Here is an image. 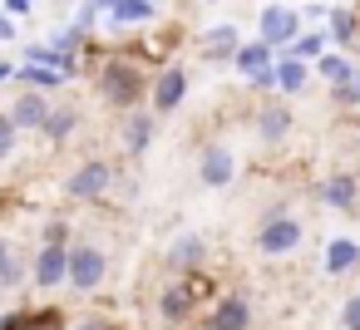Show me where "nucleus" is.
Returning a JSON list of instances; mask_svg holds the SVG:
<instances>
[{"instance_id":"obj_24","label":"nucleus","mask_w":360,"mask_h":330,"mask_svg":"<svg viewBox=\"0 0 360 330\" xmlns=\"http://www.w3.org/2000/svg\"><path fill=\"white\" fill-rule=\"evenodd\" d=\"M350 70H355V65H350V60H345V55H326V50H321V55H316V74H321V79H326V84H340V79H345V74H350Z\"/></svg>"},{"instance_id":"obj_6","label":"nucleus","mask_w":360,"mask_h":330,"mask_svg":"<svg viewBox=\"0 0 360 330\" xmlns=\"http://www.w3.org/2000/svg\"><path fill=\"white\" fill-rule=\"evenodd\" d=\"M207 286H202V276H183V281H168L163 286V296H158V310H163V320L168 325H178V320H188V310L198 305V296H202Z\"/></svg>"},{"instance_id":"obj_23","label":"nucleus","mask_w":360,"mask_h":330,"mask_svg":"<svg viewBox=\"0 0 360 330\" xmlns=\"http://www.w3.org/2000/svg\"><path fill=\"white\" fill-rule=\"evenodd\" d=\"M15 79H20V84H30V89H60V84H65V74H60V70H50V65H30V60L15 70Z\"/></svg>"},{"instance_id":"obj_21","label":"nucleus","mask_w":360,"mask_h":330,"mask_svg":"<svg viewBox=\"0 0 360 330\" xmlns=\"http://www.w3.org/2000/svg\"><path fill=\"white\" fill-rule=\"evenodd\" d=\"M75 128H79V109H50L45 124H40V133H45L50 143H65Z\"/></svg>"},{"instance_id":"obj_34","label":"nucleus","mask_w":360,"mask_h":330,"mask_svg":"<svg viewBox=\"0 0 360 330\" xmlns=\"http://www.w3.org/2000/svg\"><path fill=\"white\" fill-rule=\"evenodd\" d=\"M6 79H15V65H11V60H0V84H6Z\"/></svg>"},{"instance_id":"obj_2","label":"nucleus","mask_w":360,"mask_h":330,"mask_svg":"<svg viewBox=\"0 0 360 330\" xmlns=\"http://www.w3.org/2000/svg\"><path fill=\"white\" fill-rule=\"evenodd\" d=\"M104 276H109V256H104L99 242H75V246L65 251V281H70L75 291H99Z\"/></svg>"},{"instance_id":"obj_39","label":"nucleus","mask_w":360,"mask_h":330,"mask_svg":"<svg viewBox=\"0 0 360 330\" xmlns=\"http://www.w3.org/2000/svg\"><path fill=\"white\" fill-rule=\"evenodd\" d=\"M355 148H360V138H355Z\"/></svg>"},{"instance_id":"obj_38","label":"nucleus","mask_w":360,"mask_h":330,"mask_svg":"<svg viewBox=\"0 0 360 330\" xmlns=\"http://www.w3.org/2000/svg\"><path fill=\"white\" fill-rule=\"evenodd\" d=\"M153 6H163V0H153Z\"/></svg>"},{"instance_id":"obj_30","label":"nucleus","mask_w":360,"mask_h":330,"mask_svg":"<svg viewBox=\"0 0 360 330\" xmlns=\"http://www.w3.org/2000/svg\"><path fill=\"white\" fill-rule=\"evenodd\" d=\"M40 6V0H0V11H6V15H30Z\"/></svg>"},{"instance_id":"obj_15","label":"nucleus","mask_w":360,"mask_h":330,"mask_svg":"<svg viewBox=\"0 0 360 330\" xmlns=\"http://www.w3.org/2000/svg\"><path fill=\"white\" fill-rule=\"evenodd\" d=\"M153 133H158V119H153V114H129V124H124V148H129L134 158H143L148 143H153Z\"/></svg>"},{"instance_id":"obj_8","label":"nucleus","mask_w":360,"mask_h":330,"mask_svg":"<svg viewBox=\"0 0 360 330\" xmlns=\"http://www.w3.org/2000/svg\"><path fill=\"white\" fill-rule=\"evenodd\" d=\"M198 178H202V187H227L237 178V158L222 143H207L202 148V163H198Z\"/></svg>"},{"instance_id":"obj_18","label":"nucleus","mask_w":360,"mask_h":330,"mask_svg":"<svg viewBox=\"0 0 360 330\" xmlns=\"http://www.w3.org/2000/svg\"><path fill=\"white\" fill-rule=\"evenodd\" d=\"M350 266H360V246H355L350 237H330V242H326V271H330V276H345Z\"/></svg>"},{"instance_id":"obj_32","label":"nucleus","mask_w":360,"mask_h":330,"mask_svg":"<svg viewBox=\"0 0 360 330\" xmlns=\"http://www.w3.org/2000/svg\"><path fill=\"white\" fill-rule=\"evenodd\" d=\"M0 40L15 45V15H6V11H0Z\"/></svg>"},{"instance_id":"obj_29","label":"nucleus","mask_w":360,"mask_h":330,"mask_svg":"<svg viewBox=\"0 0 360 330\" xmlns=\"http://www.w3.org/2000/svg\"><path fill=\"white\" fill-rule=\"evenodd\" d=\"M20 276H25V266L15 261V251H11V261L0 266V286H20Z\"/></svg>"},{"instance_id":"obj_5","label":"nucleus","mask_w":360,"mask_h":330,"mask_svg":"<svg viewBox=\"0 0 360 330\" xmlns=\"http://www.w3.org/2000/svg\"><path fill=\"white\" fill-rule=\"evenodd\" d=\"M257 30H262V45H271V55H281V50L301 35V15L286 11V6H266L262 20H257Z\"/></svg>"},{"instance_id":"obj_11","label":"nucleus","mask_w":360,"mask_h":330,"mask_svg":"<svg viewBox=\"0 0 360 330\" xmlns=\"http://www.w3.org/2000/svg\"><path fill=\"white\" fill-rule=\"evenodd\" d=\"M45 114H50V99H45L40 89H25V94L11 104V114H6V119H11L15 128H40V124H45Z\"/></svg>"},{"instance_id":"obj_37","label":"nucleus","mask_w":360,"mask_h":330,"mask_svg":"<svg viewBox=\"0 0 360 330\" xmlns=\"http://www.w3.org/2000/svg\"><path fill=\"white\" fill-rule=\"evenodd\" d=\"M202 330H222V325H217V320H207V325H202Z\"/></svg>"},{"instance_id":"obj_17","label":"nucleus","mask_w":360,"mask_h":330,"mask_svg":"<svg viewBox=\"0 0 360 330\" xmlns=\"http://www.w3.org/2000/svg\"><path fill=\"white\" fill-rule=\"evenodd\" d=\"M202 256H207V242L202 237H178L168 246V271H193Z\"/></svg>"},{"instance_id":"obj_7","label":"nucleus","mask_w":360,"mask_h":330,"mask_svg":"<svg viewBox=\"0 0 360 330\" xmlns=\"http://www.w3.org/2000/svg\"><path fill=\"white\" fill-rule=\"evenodd\" d=\"M65 251H70V242H45L40 251H35V266H30V281L35 286H65Z\"/></svg>"},{"instance_id":"obj_13","label":"nucleus","mask_w":360,"mask_h":330,"mask_svg":"<svg viewBox=\"0 0 360 330\" xmlns=\"http://www.w3.org/2000/svg\"><path fill=\"white\" fill-rule=\"evenodd\" d=\"M237 45H242L237 25H212V30L202 35V60H207V65H227Z\"/></svg>"},{"instance_id":"obj_36","label":"nucleus","mask_w":360,"mask_h":330,"mask_svg":"<svg viewBox=\"0 0 360 330\" xmlns=\"http://www.w3.org/2000/svg\"><path fill=\"white\" fill-rule=\"evenodd\" d=\"M0 330H15V315H0Z\"/></svg>"},{"instance_id":"obj_12","label":"nucleus","mask_w":360,"mask_h":330,"mask_svg":"<svg viewBox=\"0 0 360 330\" xmlns=\"http://www.w3.org/2000/svg\"><path fill=\"white\" fill-rule=\"evenodd\" d=\"M291 109L286 104H262V114H257V138L262 143H286V133H291Z\"/></svg>"},{"instance_id":"obj_16","label":"nucleus","mask_w":360,"mask_h":330,"mask_svg":"<svg viewBox=\"0 0 360 330\" xmlns=\"http://www.w3.org/2000/svg\"><path fill=\"white\" fill-rule=\"evenodd\" d=\"M207 320H217L222 330H247V325H252V301H247V296H222Z\"/></svg>"},{"instance_id":"obj_20","label":"nucleus","mask_w":360,"mask_h":330,"mask_svg":"<svg viewBox=\"0 0 360 330\" xmlns=\"http://www.w3.org/2000/svg\"><path fill=\"white\" fill-rule=\"evenodd\" d=\"M227 65H237V74H257V70H266V65H271V45H262V40H252V45H237Z\"/></svg>"},{"instance_id":"obj_19","label":"nucleus","mask_w":360,"mask_h":330,"mask_svg":"<svg viewBox=\"0 0 360 330\" xmlns=\"http://www.w3.org/2000/svg\"><path fill=\"white\" fill-rule=\"evenodd\" d=\"M153 15H158L153 0H114V6H109V20H114V25H143V20H153Z\"/></svg>"},{"instance_id":"obj_22","label":"nucleus","mask_w":360,"mask_h":330,"mask_svg":"<svg viewBox=\"0 0 360 330\" xmlns=\"http://www.w3.org/2000/svg\"><path fill=\"white\" fill-rule=\"evenodd\" d=\"M326 25H330V45H345V50L355 45V30H360V25H355V15H350L345 6H330V11H326Z\"/></svg>"},{"instance_id":"obj_25","label":"nucleus","mask_w":360,"mask_h":330,"mask_svg":"<svg viewBox=\"0 0 360 330\" xmlns=\"http://www.w3.org/2000/svg\"><path fill=\"white\" fill-rule=\"evenodd\" d=\"M326 45H330V40H326L321 30H311V35H296V40H291V45L281 50V55H296V60H316V55H321Z\"/></svg>"},{"instance_id":"obj_4","label":"nucleus","mask_w":360,"mask_h":330,"mask_svg":"<svg viewBox=\"0 0 360 330\" xmlns=\"http://www.w3.org/2000/svg\"><path fill=\"white\" fill-rule=\"evenodd\" d=\"M296 242H301V222L286 217V212H271L257 227V251L262 256H286V251H296Z\"/></svg>"},{"instance_id":"obj_10","label":"nucleus","mask_w":360,"mask_h":330,"mask_svg":"<svg viewBox=\"0 0 360 330\" xmlns=\"http://www.w3.org/2000/svg\"><path fill=\"white\" fill-rule=\"evenodd\" d=\"M316 197H321L326 207H335V212H350L355 197H360V178H355V173H330V178L316 187Z\"/></svg>"},{"instance_id":"obj_27","label":"nucleus","mask_w":360,"mask_h":330,"mask_svg":"<svg viewBox=\"0 0 360 330\" xmlns=\"http://www.w3.org/2000/svg\"><path fill=\"white\" fill-rule=\"evenodd\" d=\"M15 138H20V128H15L6 114H0V158H11V153H15Z\"/></svg>"},{"instance_id":"obj_33","label":"nucleus","mask_w":360,"mask_h":330,"mask_svg":"<svg viewBox=\"0 0 360 330\" xmlns=\"http://www.w3.org/2000/svg\"><path fill=\"white\" fill-rule=\"evenodd\" d=\"M75 330H109V325H104V320H99V315H89V320H79V325H75Z\"/></svg>"},{"instance_id":"obj_31","label":"nucleus","mask_w":360,"mask_h":330,"mask_svg":"<svg viewBox=\"0 0 360 330\" xmlns=\"http://www.w3.org/2000/svg\"><path fill=\"white\" fill-rule=\"evenodd\" d=\"M70 237V227H65V217H55L50 227H45V242H65Z\"/></svg>"},{"instance_id":"obj_28","label":"nucleus","mask_w":360,"mask_h":330,"mask_svg":"<svg viewBox=\"0 0 360 330\" xmlns=\"http://www.w3.org/2000/svg\"><path fill=\"white\" fill-rule=\"evenodd\" d=\"M340 325H345V330H360V296H350V301L340 305Z\"/></svg>"},{"instance_id":"obj_3","label":"nucleus","mask_w":360,"mask_h":330,"mask_svg":"<svg viewBox=\"0 0 360 330\" xmlns=\"http://www.w3.org/2000/svg\"><path fill=\"white\" fill-rule=\"evenodd\" d=\"M109 183H114V168H109L104 158H89V163H79V168L70 173L65 192H70L75 202H99V197L109 192Z\"/></svg>"},{"instance_id":"obj_1","label":"nucleus","mask_w":360,"mask_h":330,"mask_svg":"<svg viewBox=\"0 0 360 330\" xmlns=\"http://www.w3.org/2000/svg\"><path fill=\"white\" fill-rule=\"evenodd\" d=\"M99 94H104L114 109H134V104L148 94V79H143L139 65H129V60H109V65L99 70Z\"/></svg>"},{"instance_id":"obj_14","label":"nucleus","mask_w":360,"mask_h":330,"mask_svg":"<svg viewBox=\"0 0 360 330\" xmlns=\"http://www.w3.org/2000/svg\"><path fill=\"white\" fill-rule=\"evenodd\" d=\"M271 79H276V89H281V94H301V89H306V79H311V70H306V60L281 55V60L271 65Z\"/></svg>"},{"instance_id":"obj_26","label":"nucleus","mask_w":360,"mask_h":330,"mask_svg":"<svg viewBox=\"0 0 360 330\" xmlns=\"http://www.w3.org/2000/svg\"><path fill=\"white\" fill-rule=\"evenodd\" d=\"M330 99H335L340 109H355V104H360V70H350L340 84H330Z\"/></svg>"},{"instance_id":"obj_35","label":"nucleus","mask_w":360,"mask_h":330,"mask_svg":"<svg viewBox=\"0 0 360 330\" xmlns=\"http://www.w3.org/2000/svg\"><path fill=\"white\" fill-rule=\"evenodd\" d=\"M6 261H11V242H6V237H0V266H6Z\"/></svg>"},{"instance_id":"obj_9","label":"nucleus","mask_w":360,"mask_h":330,"mask_svg":"<svg viewBox=\"0 0 360 330\" xmlns=\"http://www.w3.org/2000/svg\"><path fill=\"white\" fill-rule=\"evenodd\" d=\"M148 94H153V114H173V109L188 99V74L173 65V70H163V74L153 79V89H148Z\"/></svg>"}]
</instances>
